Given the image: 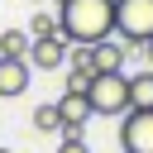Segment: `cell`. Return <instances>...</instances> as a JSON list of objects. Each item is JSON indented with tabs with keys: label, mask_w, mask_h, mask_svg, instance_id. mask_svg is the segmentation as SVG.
Returning a JSON list of instances; mask_svg holds the SVG:
<instances>
[{
	"label": "cell",
	"mask_w": 153,
	"mask_h": 153,
	"mask_svg": "<svg viewBox=\"0 0 153 153\" xmlns=\"http://www.w3.org/2000/svg\"><path fill=\"white\" fill-rule=\"evenodd\" d=\"M57 33L67 43H100L115 33V0H62Z\"/></svg>",
	"instance_id": "obj_1"
},
{
	"label": "cell",
	"mask_w": 153,
	"mask_h": 153,
	"mask_svg": "<svg viewBox=\"0 0 153 153\" xmlns=\"http://www.w3.org/2000/svg\"><path fill=\"white\" fill-rule=\"evenodd\" d=\"M86 100H91V115L120 120V115L129 110V72H91Z\"/></svg>",
	"instance_id": "obj_2"
},
{
	"label": "cell",
	"mask_w": 153,
	"mask_h": 153,
	"mask_svg": "<svg viewBox=\"0 0 153 153\" xmlns=\"http://www.w3.org/2000/svg\"><path fill=\"white\" fill-rule=\"evenodd\" d=\"M115 38L134 53H143V43L153 38V0H115Z\"/></svg>",
	"instance_id": "obj_3"
},
{
	"label": "cell",
	"mask_w": 153,
	"mask_h": 153,
	"mask_svg": "<svg viewBox=\"0 0 153 153\" xmlns=\"http://www.w3.org/2000/svg\"><path fill=\"white\" fill-rule=\"evenodd\" d=\"M120 148L124 153H153V110H124L120 115Z\"/></svg>",
	"instance_id": "obj_4"
},
{
	"label": "cell",
	"mask_w": 153,
	"mask_h": 153,
	"mask_svg": "<svg viewBox=\"0 0 153 153\" xmlns=\"http://www.w3.org/2000/svg\"><path fill=\"white\" fill-rule=\"evenodd\" d=\"M67 48H72V43H67L62 33L33 38V43H29V67H33V72H57V67L67 62Z\"/></svg>",
	"instance_id": "obj_5"
},
{
	"label": "cell",
	"mask_w": 153,
	"mask_h": 153,
	"mask_svg": "<svg viewBox=\"0 0 153 153\" xmlns=\"http://www.w3.org/2000/svg\"><path fill=\"white\" fill-rule=\"evenodd\" d=\"M33 86V67L29 57H0V100H14Z\"/></svg>",
	"instance_id": "obj_6"
},
{
	"label": "cell",
	"mask_w": 153,
	"mask_h": 153,
	"mask_svg": "<svg viewBox=\"0 0 153 153\" xmlns=\"http://www.w3.org/2000/svg\"><path fill=\"white\" fill-rule=\"evenodd\" d=\"M57 110H62V134H81V129H86V120H96V115H91V100H86V96H76V91H62Z\"/></svg>",
	"instance_id": "obj_7"
},
{
	"label": "cell",
	"mask_w": 153,
	"mask_h": 153,
	"mask_svg": "<svg viewBox=\"0 0 153 153\" xmlns=\"http://www.w3.org/2000/svg\"><path fill=\"white\" fill-rule=\"evenodd\" d=\"M124 62H129V48L115 43V33L100 38V43H91V67L96 72H124Z\"/></svg>",
	"instance_id": "obj_8"
},
{
	"label": "cell",
	"mask_w": 153,
	"mask_h": 153,
	"mask_svg": "<svg viewBox=\"0 0 153 153\" xmlns=\"http://www.w3.org/2000/svg\"><path fill=\"white\" fill-rule=\"evenodd\" d=\"M129 110H153V67L129 72Z\"/></svg>",
	"instance_id": "obj_9"
},
{
	"label": "cell",
	"mask_w": 153,
	"mask_h": 153,
	"mask_svg": "<svg viewBox=\"0 0 153 153\" xmlns=\"http://www.w3.org/2000/svg\"><path fill=\"white\" fill-rule=\"evenodd\" d=\"M33 129H38V134H62V110H57V100H43V105L33 110Z\"/></svg>",
	"instance_id": "obj_10"
},
{
	"label": "cell",
	"mask_w": 153,
	"mask_h": 153,
	"mask_svg": "<svg viewBox=\"0 0 153 153\" xmlns=\"http://www.w3.org/2000/svg\"><path fill=\"white\" fill-rule=\"evenodd\" d=\"M29 33L24 29H0V57H29Z\"/></svg>",
	"instance_id": "obj_11"
},
{
	"label": "cell",
	"mask_w": 153,
	"mask_h": 153,
	"mask_svg": "<svg viewBox=\"0 0 153 153\" xmlns=\"http://www.w3.org/2000/svg\"><path fill=\"white\" fill-rule=\"evenodd\" d=\"M48 33H57V14H33L29 38H48Z\"/></svg>",
	"instance_id": "obj_12"
},
{
	"label": "cell",
	"mask_w": 153,
	"mask_h": 153,
	"mask_svg": "<svg viewBox=\"0 0 153 153\" xmlns=\"http://www.w3.org/2000/svg\"><path fill=\"white\" fill-rule=\"evenodd\" d=\"M57 153H91V143H86L81 134H62V143H57Z\"/></svg>",
	"instance_id": "obj_13"
},
{
	"label": "cell",
	"mask_w": 153,
	"mask_h": 153,
	"mask_svg": "<svg viewBox=\"0 0 153 153\" xmlns=\"http://www.w3.org/2000/svg\"><path fill=\"white\" fill-rule=\"evenodd\" d=\"M86 86H91V72H67V86H62V91H76V96H86Z\"/></svg>",
	"instance_id": "obj_14"
},
{
	"label": "cell",
	"mask_w": 153,
	"mask_h": 153,
	"mask_svg": "<svg viewBox=\"0 0 153 153\" xmlns=\"http://www.w3.org/2000/svg\"><path fill=\"white\" fill-rule=\"evenodd\" d=\"M143 53H148V67H153V38H148V43H143Z\"/></svg>",
	"instance_id": "obj_15"
},
{
	"label": "cell",
	"mask_w": 153,
	"mask_h": 153,
	"mask_svg": "<svg viewBox=\"0 0 153 153\" xmlns=\"http://www.w3.org/2000/svg\"><path fill=\"white\" fill-rule=\"evenodd\" d=\"M29 5H48V0H29Z\"/></svg>",
	"instance_id": "obj_16"
},
{
	"label": "cell",
	"mask_w": 153,
	"mask_h": 153,
	"mask_svg": "<svg viewBox=\"0 0 153 153\" xmlns=\"http://www.w3.org/2000/svg\"><path fill=\"white\" fill-rule=\"evenodd\" d=\"M0 153H14V148H0Z\"/></svg>",
	"instance_id": "obj_17"
},
{
	"label": "cell",
	"mask_w": 153,
	"mask_h": 153,
	"mask_svg": "<svg viewBox=\"0 0 153 153\" xmlns=\"http://www.w3.org/2000/svg\"><path fill=\"white\" fill-rule=\"evenodd\" d=\"M57 5H62V0H57Z\"/></svg>",
	"instance_id": "obj_18"
}]
</instances>
